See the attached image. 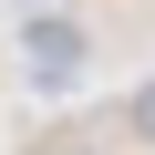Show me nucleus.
<instances>
[{"label": "nucleus", "instance_id": "1", "mask_svg": "<svg viewBox=\"0 0 155 155\" xmlns=\"http://www.w3.org/2000/svg\"><path fill=\"white\" fill-rule=\"evenodd\" d=\"M31 83H72V31H31Z\"/></svg>", "mask_w": 155, "mask_h": 155}]
</instances>
